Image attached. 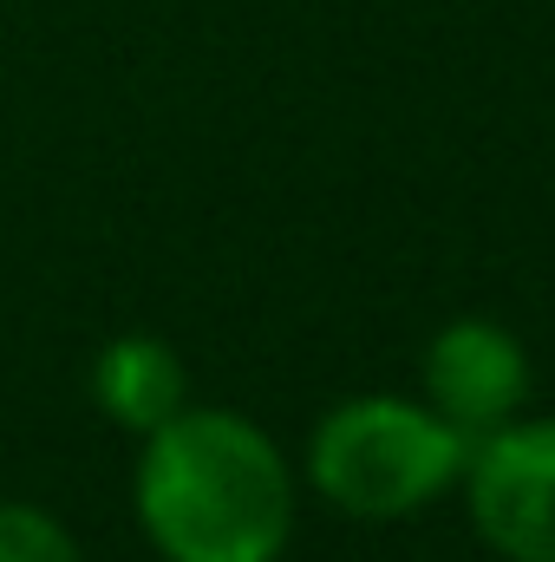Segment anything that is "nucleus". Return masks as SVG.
<instances>
[{"instance_id":"nucleus-2","label":"nucleus","mask_w":555,"mask_h":562,"mask_svg":"<svg viewBox=\"0 0 555 562\" xmlns=\"http://www.w3.org/2000/svg\"><path fill=\"white\" fill-rule=\"evenodd\" d=\"M471 438H457L418 400L366 393L333 406L307 438L314 491L347 517H412L464 477Z\"/></svg>"},{"instance_id":"nucleus-1","label":"nucleus","mask_w":555,"mask_h":562,"mask_svg":"<svg viewBox=\"0 0 555 562\" xmlns=\"http://www.w3.org/2000/svg\"><path fill=\"white\" fill-rule=\"evenodd\" d=\"M132 504L163 562H281L294 530L281 445L223 406H183L144 431Z\"/></svg>"},{"instance_id":"nucleus-5","label":"nucleus","mask_w":555,"mask_h":562,"mask_svg":"<svg viewBox=\"0 0 555 562\" xmlns=\"http://www.w3.org/2000/svg\"><path fill=\"white\" fill-rule=\"evenodd\" d=\"M92 400L99 413L125 431H157L163 419H177L190 406V373H183V353L157 334H118L99 347L92 360Z\"/></svg>"},{"instance_id":"nucleus-3","label":"nucleus","mask_w":555,"mask_h":562,"mask_svg":"<svg viewBox=\"0 0 555 562\" xmlns=\"http://www.w3.org/2000/svg\"><path fill=\"white\" fill-rule=\"evenodd\" d=\"M477 537L503 562H555V419H510L464 458Z\"/></svg>"},{"instance_id":"nucleus-6","label":"nucleus","mask_w":555,"mask_h":562,"mask_svg":"<svg viewBox=\"0 0 555 562\" xmlns=\"http://www.w3.org/2000/svg\"><path fill=\"white\" fill-rule=\"evenodd\" d=\"M0 562H79V543L53 510L0 504Z\"/></svg>"},{"instance_id":"nucleus-4","label":"nucleus","mask_w":555,"mask_h":562,"mask_svg":"<svg viewBox=\"0 0 555 562\" xmlns=\"http://www.w3.org/2000/svg\"><path fill=\"white\" fill-rule=\"evenodd\" d=\"M530 400V353L503 321L464 314L431 334L424 347V406L451 425L457 438H484L510 425Z\"/></svg>"}]
</instances>
